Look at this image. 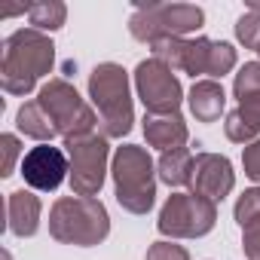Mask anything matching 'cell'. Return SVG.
<instances>
[{
    "label": "cell",
    "mask_w": 260,
    "mask_h": 260,
    "mask_svg": "<svg viewBox=\"0 0 260 260\" xmlns=\"http://www.w3.org/2000/svg\"><path fill=\"white\" fill-rule=\"evenodd\" d=\"M55 64V43L49 34L34 28H19L4 40L0 52V86L10 95L34 92L37 80L46 77Z\"/></svg>",
    "instance_id": "cell-1"
},
{
    "label": "cell",
    "mask_w": 260,
    "mask_h": 260,
    "mask_svg": "<svg viewBox=\"0 0 260 260\" xmlns=\"http://www.w3.org/2000/svg\"><path fill=\"white\" fill-rule=\"evenodd\" d=\"M89 98L98 113V135L125 138L135 125V104L128 89V71L116 61H101L89 74Z\"/></svg>",
    "instance_id": "cell-2"
},
{
    "label": "cell",
    "mask_w": 260,
    "mask_h": 260,
    "mask_svg": "<svg viewBox=\"0 0 260 260\" xmlns=\"http://www.w3.org/2000/svg\"><path fill=\"white\" fill-rule=\"evenodd\" d=\"M150 52H153V58L169 64L172 71L193 74V77L205 74V80H220L239 61L233 43L208 40V37H169V40H156L150 46Z\"/></svg>",
    "instance_id": "cell-3"
},
{
    "label": "cell",
    "mask_w": 260,
    "mask_h": 260,
    "mask_svg": "<svg viewBox=\"0 0 260 260\" xmlns=\"http://www.w3.org/2000/svg\"><path fill=\"white\" fill-rule=\"evenodd\" d=\"M49 236L61 245L92 248L110 236V214L101 199L61 196L49 208Z\"/></svg>",
    "instance_id": "cell-4"
},
{
    "label": "cell",
    "mask_w": 260,
    "mask_h": 260,
    "mask_svg": "<svg viewBox=\"0 0 260 260\" xmlns=\"http://www.w3.org/2000/svg\"><path fill=\"white\" fill-rule=\"evenodd\" d=\"M113 196L122 211L147 214L156 202V162L138 144H122L113 150L110 159Z\"/></svg>",
    "instance_id": "cell-5"
},
{
    "label": "cell",
    "mask_w": 260,
    "mask_h": 260,
    "mask_svg": "<svg viewBox=\"0 0 260 260\" xmlns=\"http://www.w3.org/2000/svg\"><path fill=\"white\" fill-rule=\"evenodd\" d=\"M37 104L46 110V116L52 119L55 132L64 138V141H74V138H86V135H95L98 128V113L95 107H89L77 86L61 80V77H52L49 83L40 86L37 92Z\"/></svg>",
    "instance_id": "cell-6"
},
{
    "label": "cell",
    "mask_w": 260,
    "mask_h": 260,
    "mask_svg": "<svg viewBox=\"0 0 260 260\" xmlns=\"http://www.w3.org/2000/svg\"><path fill=\"white\" fill-rule=\"evenodd\" d=\"M205 25V13L196 4H147L138 7L128 19V31L135 40L153 46L156 40L187 37Z\"/></svg>",
    "instance_id": "cell-7"
},
{
    "label": "cell",
    "mask_w": 260,
    "mask_h": 260,
    "mask_svg": "<svg viewBox=\"0 0 260 260\" xmlns=\"http://www.w3.org/2000/svg\"><path fill=\"white\" fill-rule=\"evenodd\" d=\"M217 223V205L196 196V193H172L159 211L156 230L162 236L175 239H202Z\"/></svg>",
    "instance_id": "cell-8"
},
{
    "label": "cell",
    "mask_w": 260,
    "mask_h": 260,
    "mask_svg": "<svg viewBox=\"0 0 260 260\" xmlns=\"http://www.w3.org/2000/svg\"><path fill=\"white\" fill-rule=\"evenodd\" d=\"M64 153L71 159V190L74 196H98L107 178V162H110V147L104 135H86L64 141Z\"/></svg>",
    "instance_id": "cell-9"
},
{
    "label": "cell",
    "mask_w": 260,
    "mask_h": 260,
    "mask_svg": "<svg viewBox=\"0 0 260 260\" xmlns=\"http://www.w3.org/2000/svg\"><path fill=\"white\" fill-rule=\"evenodd\" d=\"M135 92H138L144 110L153 113V116L178 113L181 101H184V89H181L178 74L169 64H162L159 58H153V55L138 61V68H135Z\"/></svg>",
    "instance_id": "cell-10"
},
{
    "label": "cell",
    "mask_w": 260,
    "mask_h": 260,
    "mask_svg": "<svg viewBox=\"0 0 260 260\" xmlns=\"http://www.w3.org/2000/svg\"><path fill=\"white\" fill-rule=\"evenodd\" d=\"M22 178L34 193H55L64 178H71V159L61 147L37 144L22 156Z\"/></svg>",
    "instance_id": "cell-11"
},
{
    "label": "cell",
    "mask_w": 260,
    "mask_h": 260,
    "mask_svg": "<svg viewBox=\"0 0 260 260\" xmlns=\"http://www.w3.org/2000/svg\"><path fill=\"white\" fill-rule=\"evenodd\" d=\"M236 187V172L233 162L223 153H196L193 159V175H190V193L208 199V202H223Z\"/></svg>",
    "instance_id": "cell-12"
},
{
    "label": "cell",
    "mask_w": 260,
    "mask_h": 260,
    "mask_svg": "<svg viewBox=\"0 0 260 260\" xmlns=\"http://www.w3.org/2000/svg\"><path fill=\"white\" fill-rule=\"evenodd\" d=\"M144 138H147L150 147L169 153V150L187 147L190 132H187V122H184L181 113H169V116H153V113H147V116H144Z\"/></svg>",
    "instance_id": "cell-13"
},
{
    "label": "cell",
    "mask_w": 260,
    "mask_h": 260,
    "mask_svg": "<svg viewBox=\"0 0 260 260\" xmlns=\"http://www.w3.org/2000/svg\"><path fill=\"white\" fill-rule=\"evenodd\" d=\"M40 214H43V205H40V199H37L34 190H16V193H10L7 217H10V233L13 236L31 239L40 230Z\"/></svg>",
    "instance_id": "cell-14"
},
{
    "label": "cell",
    "mask_w": 260,
    "mask_h": 260,
    "mask_svg": "<svg viewBox=\"0 0 260 260\" xmlns=\"http://www.w3.org/2000/svg\"><path fill=\"white\" fill-rule=\"evenodd\" d=\"M187 104L196 122H217L226 107V92L217 80H196L187 95Z\"/></svg>",
    "instance_id": "cell-15"
},
{
    "label": "cell",
    "mask_w": 260,
    "mask_h": 260,
    "mask_svg": "<svg viewBox=\"0 0 260 260\" xmlns=\"http://www.w3.org/2000/svg\"><path fill=\"white\" fill-rule=\"evenodd\" d=\"M16 128H19L22 135L40 141V144H52V138L58 135L55 125H52V119L46 116V110L37 104V98H34V101H25V104L19 107V113H16Z\"/></svg>",
    "instance_id": "cell-16"
},
{
    "label": "cell",
    "mask_w": 260,
    "mask_h": 260,
    "mask_svg": "<svg viewBox=\"0 0 260 260\" xmlns=\"http://www.w3.org/2000/svg\"><path fill=\"white\" fill-rule=\"evenodd\" d=\"M193 150L181 147V150H169L159 156L156 162V178L169 187H190V175H193Z\"/></svg>",
    "instance_id": "cell-17"
},
{
    "label": "cell",
    "mask_w": 260,
    "mask_h": 260,
    "mask_svg": "<svg viewBox=\"0 0 260 260\" xmlns=\"http://www.w3.org/2000/svg\"><path fill=\"white\" fill-rule=\"evenodd\" d=\"M68 19V7L61 0H40V4H31L28 7V22L34 31H58Z\"/></svg>",
    "instance_id": "cell-18"
},
{
    "label": "cell",
    "mask_w": 260,
    "mask_h": 260,
    "mask_svg": "<svg viewBox=\"0 0 260 260\" xmlns=\"http://www.w3.org/2000/svg\"><path fill=\"white\" fill-rule=\"evenodd\" d=\"M233 214H236V223H239L242 230L260 226V187H251V190H245V193L236 199V208H233Z\"/></svg>",
    "instance_id": "cell-19"
},
{
    "label": "cell",
    "mask_w": 260,
    "mask_h": 260,
    "mask_svg": "<svg viewBox=\"0 0 260 260\" xmlns=\"http://www.w3.org/2000/svg\"><path fill=\"white\" fill-rule=\"evenodd\" d=\"M233 95H236V101H242L248 95H260V61H248L239 68V74L233 80Z\"/></svg>",
    "instance_id": "cell-20"
},
{
    "label": "cell",
    "mask_w": 260,
    "mask_h": 260,
    "mask_svg": "<svg viewBox=\"0 0 260 260\" xmlns=\"http://www.w3.org/2000/svg\"><path fill=\"white\" fill-rule=\"evenodd\" d=\"M236 40L245 49H257V43H260V13L245 10L239 16V22H236Z\"/></svg>",
    "instance_id": "cell-21"
},
{
    "label": "cell",
    "mask_w": 260,
    "mask_h": 260,
    "mask_svg": "<svg viewBox=\"0 0 260 260\" xmlns=\"http://www.w3.org/2000/svg\"><path fill=\"white\" fill-rule=\"evenodd\" d=\"M223 132H226V138H230L233 144H245V147H248L251 141H257V138H260V135L254 132V128H251V125H248L236 110H230V113H226V119H223Z\"/></svg>",
    "instance_id": "cell-22"
},
{
    "label": "cell",
    "mask_w": 260,
    "mask_h": 260,
    "mask_svg": "<svg viewBox=\"0 0 260 260\" xmlns=\"http://www.w3.org/2000/svg\"><path fill=\"white\" fill-rule=\"evenodd\" d=\"M144 260H190V251L172 239H159L147 248V257Z\"/></svg>",
    "instance_id": "cell-23"
},
{
    "label": "cell",
    "mask_w": 260,
    "mask_h": 260,
    "mask_svg": "<svg viewBox=\"0 0 260 260\" xmlns=\"http://www.w3.org/2000/svg\"><path fill=\"white\" fill-rule=\"evenodd\" d=\"M0 150H4V162H0V178H10L16 172V159L22 156V144L13 132L0 135Z\"/></svg>",
    "instance_id": "cell-24"
},
{
    "label": "cell",
    "mask_w": 260,
    "mask_h": 260,
    "mask_svg": "<svg viewBox=\"0 0 260 260\" xmlns=\"http://www.w3.org/2000/svg\"><path fill=\"white\" fill-rule=\"evenodd\" d=\"M236 113L254 128L257 135H260V95H248V98H242L239 107H236Z\"/></svg>",
    "instance_id": "cell-25"
},
{
    "label": "cell",
    "mask_w": 260,
    "mask_h": 260,
    "mask_svg": "<svg viewBox=\"0 0 260 260\" xmlns=\"http://www.w3.org/2000/svg\"><path fill=\"white\" fill-rule=\"evenodd\" d=\"M242 166H245V175L260 184V138L251 141V144L242 150Z\"/></svg>",
    "instance_id": "cell-26"
},
{
    "label": "cell",
    "mask_w": 260,
    "mask_h": 260,
    "mask_svg": "<svg viewBox=\"0 0 260 260\" xmlns=\"http://www.w3.org/2000/svg\"><path fill=\"white\" fill-rule=\"evenodd\" d=\"M242 251L248 260H260V226L242 230Z\"/></svg>",
    "instance_id": "cell-27"
},
{
    "label": "cell",
    "mask_w": 260,
    "mask_h": 260,
    "mask_svg": "<svg viewBox=\"0 0 260 260\" xmlns=\"http://www.w3.org/2000/svg\"><path fill=\"white\" fill-rule=\"evenodd\" d=\"M248 10H254V13H260V0H248Z\"/></svg>",
    "instance_id": "cell-28"
},
{
    "label": "cell",
    "mask_w": 260,
    "mask_h": 260,
    "mask_svg": "<svg viewBox=\"0 0 260 260\" xmlns=\"http://www.w3.org/2000/svg\"><path fill=\"white\" fill-rule=\"evenodd\" d=\"M254 52H257V55H260V43H257V49H254Z\"/></svg>",
    "instance_id": "cell-29"
}]
</instances>
